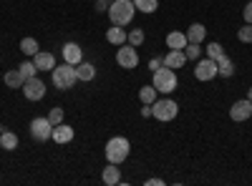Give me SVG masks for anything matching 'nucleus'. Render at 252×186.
I'll return each instance as SVG.
<instances>
[{
  "label": "nucleus",
  "mask_w": 252,
  "mask_h": 186,
  "mask_svg": "<svg viewBox=\"0 0 252 186\" xmlns=\"http://www.w3.org/2000/svg\"><path fill=\"white\" fill-rule=\"evenodd\" d=\"M51 133H53V123L48 121V116H40V118L31 121V136L35 141H48Z\"/></svg>",
  "instance_id": "obj_7"
},
{
  "label": "nucleus",
  "mask_w": 252,
  "mask_h": 186,
  "mask_svg": "<svg viewBox=\"0 0 252 186\" xmlns=\"http://www.w3.org/2000/svg\"><path fill=\"white\" fill-rule=\"evenodd\" d=\"M0 133H3V126H0Z\"/></svg>",
  "instance_id": "obj_38"
},
{
  "label": "nucleus",
  "mask_w": 252,
  "mask_h": 186,
  "mask_svg": "<svg viewBox=\"0 0 252 186\" xmlns=\"http://www.w3.org/2000/svg\"><path fill=\"white\" fill-rule=\"evenodd\" d=\"M146 186H164L161 179H146Z\"/></svg>",
  "instance_id": "obj_34"
},
{
  "label": "nucleus",
  "mask_w": 252,
  "mask_h": 186,
  "mask_svg": "<svg viewBox=\"0 0 252 186\" xmlns=\"http://www.w3.org/2000/svg\"><path fill=\"white\" fill-rule=\"evenodd\" d=\"M116 63H119L121 68H126V71H134V68L139 66V53H136V48H134V46H129V43L119 46Z\"/></svg>",
  "instance_id": "obj_6"
},
{
  "label": "nucleus",
  "mask_w": 252,
  "mask_h": 186,
  "mask_svg": "<svg viewBox=\"0 0 252 186\" xmlns=\"http://www.w3.org/2000/svg\"><path fill=\"white\" fill-rule=\"evenodd\" d=\"M51 138L56 141V143H71L73 141V129L68 126V123H58V126H53V133H51Z\"/></svg>",
  "instance_id": "obj_13"
},
{
  "label": "nucleus",
  "mask_w": 252,
  "mask_h": 186,
  "mask_svg": "<svg viewBox=\"0 0 252 186\" xmlns=\"http://www.w3.org/2000/svg\"><path fill=\"white\" fill-rule=\"evenodd\" d=\"M48 121L53 123V126H58V123H63V108H61V106L51 108V113H48Z\"/></svg>",
  "instance_id": "obj_31"
},
{
  "label": "nucleus",
  "mask_w": 252,
  "mask_h": 186,
  "mask_svg": "<svg viewBox=\"0 0 252 186\" xmlns=\"http://www.w3.org/2000/svg\"><path fill=\"white\" fill-rule=\"evenodd\" d=\"M76 76H78V80H94V78H96V68H94V63H86V60H81V63L76 66Z\"/></svg>",
  "instance_id": "obj_19"
},
{
  "label": "nucleus",
  "mask_w": 252,
  "mask_h": 186,
  "mask_svg": "<svg viewBox=\"0 0 252 186\" xmlns=\"http://www.w3.org/2000/svg\"><path fill=\"white\" fill-rule=\"evenodd\" d=\"M217 76V60L215 58H199L194 66V78L197 80H212Z\"/></svg>",
  "instance_id": "obj_8"
},
{
  "label": "nucleus",
  "mask_w": 252,
  "mask_h": 186,
  "mask_svg": "<svg viewBox=\"0 0 252 186\" xmlns=\"http://www.w3.org/2000/svg\"><path fill=\"white\" fill-rule=\"evenodd\" d=\"M106 3H114V0H106Z\"/></svg>",
  "instance_id": "obj_37"
},
{
  "label": "nucleus",
  "mask_w": 252,
  "mask_h": 186,
  "mask_svg": "<svg viewBox=\"0 0 252 186\" xmlns=\"http://www.w3.org/2000/svg\"><path fill=\"white\" fill-rule=\"evenodd\" d=\"M220 55H224V48L217 43V40H215V43H207V58H220Z\"/></svg>",
  "instance_id": "obj_29"
},
{
  "label": "nucleus",
  "mask_w": 252,
  "mask_h": 186,
  "mask_svg": "<svg viewBox=\"0 0 252 186\" xmlns=\"http://www.w3.org/2000/svg\"><path fill=\"white\" fill-rule=\"evenodd\" d=\"M61 53H63V60L71 63V66H78L81 60H83V51H81L78 43H66V46L61 48Z\"/></svg>",
  "instance_id": "obj_11"
},
{
  "label": "nucleus",
  "mask_w": 252,
  "mask_h": 186,
  "mask_svg": "<svg viewBox=\"0 0 252 186\" xmlns=\"http://www.w3.org/2000/svg\"><path fill=\"white\" fill-rule=\"evenodd\" d=\"M139 98H141V103H152L157 101V88L154 86H144V88H139Z\"/></svg>",
  "instance_id": "obj_24"
},
{
  "label": "nucleus",
  "mask_w": 252,
  "mask_h": 186,
  "mask_svg": "<svg viewBox=\"0 0 252 186\" xmlns=\"http://www.w3.org/2000/svg\"><path fill=\"white\" fill-rule=\"evenodd\" d=\"M0 149L15 151V149H18V136H15L13 131H3V133H0Z\"/></svg>",
  "instance_id": "obj_21"
},
{
  "label": "nucleus",
  "mask_w": 252,
  "mask_h": 186,
  "mask_svg": "<svg viewBox=\"0 0 252 186\" xmlns=\"http://www.w3.org/2000/svg\"><path fill=\"white\" fill-rule=\"evenodd\" d=\"M126 43L134 46V48H139V46L144 43V30H141V28H134L129 35H126Z\"/></svg>",
  "instance_id": "obj_27"
},
{
  "label": "nucleus",
  "mask_w": 252,
  "mask_h": 186,
  "mask_svg": "<svg viewBox=\"0 0 252 186\" xmlns=\"http://www.w3.org/2000/svg\"><path fill=\"white\" fill-rule=\"evenodd\" d=\"M184 55H187V60H199V55H202L199 43H187L184 46Z\"/></svg>",
  "instance_id": "obj_28"
},
{
  "label": "nucleus",
  "mask_w": 252,
  "mask_h": 186,
  "mask_svg": "<svg viewBox=\"0 0 252 186\" xmlns=\"http://www.w3.org/2000/svg\"><path fill=\"white\" fill-rule=\"evenodd\" d=\"M252 116V101L250 98H242V101H237V103H232V108H229V118L232 121H247Z\"/></svg>",
  "instance_id": "obj_10"
},
{
  "label": "nucleus",
  "mask_w": 252,
  "mask_h": 186,
  "mask_svg": "<svg viewBox=\"0 0 252 186\" xmlns=\"http://www.w3.org/2000/svg\"><path fill=\"white\" fill-rule=\"evenodd\" d=\"M106 40H109L111 46H124L126 43V30L121 26H114V28L106 30Z\"/></svg>",
  "instance_id": "obj_18"
},
{
  "label": "nucleus",
  "mask_w": 252,
  "mask_h": 186,
  "mask_svg": "<svg viewBox=\"0 0 252 186\" xmlns=\"http://www.w3.org/2000/svg\"><path fill=\"white\" fill-rule=\"evenodd\" d=\"M5 86L8 88H23V83H26V78L20 76V71L15 68V71H5Z\"/></svg>",
  "instance_id": "obj_20"
},
{
  "label": "nucleus",
  "mask_w": 252,
  "mask_h": 186,
  "mask_svg": "<svg viewBox=\"0 0 252 186\" xmlns=\"http://www.w3.org/2000/svg\"><path fill=\"white\" fill-rule=\"evenodd\" d=\"M187 43H189V40H187V33L172 30L169 35H166V48H172V51H184Z\"/></svg>",
  "instance_id": "obj_16"
},
{
  "label": "nucleus",
  "mask_w": 252,
  "mask_h": 186,
  "mask_svg": "<svg viewBox=\"0 0 252 186\" xmlns=\"http://www.w3.org/2000/svg\"><path fill=\"white\" fill-rule=\"evenodd\" d=\"M204 35H207V28L202 23H192L187 28V40H189V43H202Z\"/></svg>",
  "instance_id": "obj_17"
},
{
  "label": "nucleus",
  "mask_w": 252,
  "mask_h": 186,
  "mask_svg": "<svg viewBox=\"0 0 252 186\" xmlns=\"http://www.w3.org/2000/svg\"><path fill=\"white\" fill-rule=\"evenodd\" d=\"M177 113H179V106H177V101H172V98H157L152 103V116L157 121H164V123L174 121Z\"/></svg>",
  "instance_id": "obj_5"
},
{
  "label": "nucleus",
  "mask_w": 252,
  "mask_h": 186,
  "mask_svg": "<svg viewBox=\"0 0 252 186\" xmlns=\"http://www.w3.org/2000/svg\"><path fill=\"white\" fill-rule=\"evenodd\" d=\"M101 181L106 184V186L121 184V169H119V163H109V166L103 169V174H101Z\"/></svg>",
  "instance_id": "obj_15"
},
{
  "label": "nucleus",
  "mask_w": 252,
  "mask_h": 186,
  "mask_svg": "<svg viewBox=\"0 0 252 186\" xmlns=\"http://www.w3.org/2000/svg\"><path fill=\"white\" fill-rule=\"evenodd\" d=\"M242 18H245V23H250L252 26V0L245 5V10H242Z\"/></svg>",
  "instance_id": "obj_32"
},
{
  "label": "nucleus",
  "mask_w": 252,
  "mask_h": 186,
  "mask_svg": "<svg viewBox=\"0 0 252 186\" xmlns=\"http://www.w3.org/2000/svg\"><path fill=\"white\" fill-rule=\"evenodd\" d=\"M141 116H144V118H149V116H152V106H149V103H144V108H141Z\"/></svg>",
  "instance_id": "obj_33"
},
{
  "label": "nucleus",
  "mask_w": 252,
  "mask_h": 186,
  "mask_svg": "<svg viewBox=\"0 0 252 186\" xmlns=\"http://www.w3.org/2000/svg\"><path fill=\"white\" fill-rule=\"evenodd\" d=\"M20 51H23L26 55H35L38 53V40L35 38H23L20 40Z\"/></svg>",
  "instance_id": "obj_25"
},
{
  "label": "nucleus",
  "mask_w": 252,
  "mask_h": 186,
  "mask_svg": "<svg viewBox=\"0 0 252 186\" xmlns=\"http://www.w3.org/2000/svg\"><path fill=\"white\" fill-rule=\"evenodd\" d=\"M149 68H152V71H157V68H161V60H159V58H154V60H152V63H149Z\"/></svg>",
  "instance_id": "obj_35"
},
{
  "label": "nucleus",
  "mask_w": 252,
  "mask_h": 186,
  "mask_svg": "<svg viewBox=\"0 0 252 186\" xmlns=\"http://www.w3.org/2000/svg\"><path fill=\"white\" fill-rule=\"evenodd\" d=\"M33 63H35L38 71H53L56 68V55L48 53V51H38L33 55Z\"/></svg>",
  "instance_id": "obj_12"
},
{
  "label": "nucleus",
  "mask_w": 252,
  "mask_h": 186,
  "mask_svg": "<svg viewBox=\"0 0 252 186\" xmlns=\"http://www.w3.org/2000/svg\"><path fill=\"white\" fill-rule=\"evenodd\" d=\"M134 0H114V3H109V20L111 26H129L134 20Z\"/></svg>",
  "instance_id": "obj_1"
},
{
  "label": "nucleus",
  "mask_w": 252,
  "mask_h": 186,
  "mask_svg": "<svg viewBox=\"0 0 252 186\" xmlns=\"http://www.w3.org/2000/svg\"><path fill=\"white\" fill-rule=\"evenodd\" d=\"M134 8L141 10V13H146V15H152L159 8V0H134Z\"/></svg>",
  "instance_id": "obj_23"
},
{
  "label": "nucleus",
  "mask_w": 252,
  "mask_h": 186,
  "mask_svg": "<svg viewBox=\"0 0 252 186\" xmlns=\"http://www.w3.org/2000/svg\"><path fill=\"white\" fill-rule=\"evenodd\" d=\"M131 154V143L129 138H124V136H114L106 141V161L109 163H121L126 161Z\"/></svg>",
  "instance_id": "obj_2"
},
{
  "label": "nucleus",
  "mask_w": 252,
  "mask_h": 186,
  "mask_svg": "<svg viewBox=\"0 0 252 186\" xmlns=\"http://www.w3.org/2000/svg\"><path fill=\"white\" fill-rule=\"evenodd\" d=\"M51 78H53V86H56L58 91H68V88L76 86V80H78L76 66H71V63H66V60H63V66H56V68L51 71Z\"/></svg>",
  "instance_id": "obj_3"
},
{
  "label": "nucleus",
  "mask_w": 252,
  "mask_h": 186,
  "mask_svg": "<svg viewBox=\"0 0 252 186\" xmlns=\"http://www.w3.org/2000/svg\"><path fill=\"white\" fill-rule=\"evenodd\" d=\"M23 93H26L28 101H40V98L46 96V83L33 76V78H28L26 83H23Z\"/></svg>",
  "instance_id": "obj_9"
},
{
  "label": "nucleus",
  "mask_w": 252,
  "mask_h": 186,
  "mask_svg": "<svg viewBox=\"0 0 252 186\" xmlns=\"http://www.w3.org/2000/svg\"><path fill=\"white\" fill-rule=\"evenodd\" d=\"M237 38L242 40V43H252V26H250V23H245V26L237 30Z\"/></svg>",
  "instance_id": "obj_30"
},
{
  "label": "nucleus",
  "mask_w": 252,
  "mask_h": 186,
  "mask_svg": "<svg viewBox=\"0 0 252 186\" xmlns=\"http://www.w3.org/2000/svg\"><path fill=\"white\" fill-rule=\"evenodd\" d=\"M247 98H250V101H252V88H250V93H247Z\"/></svg>",
  "instance_id": "obj_36"
},
{
  "label": "nucleus",
  "mask_w": 252,
  "mask_h": 186,
  "mask_svg": "<svg viewBox=\"0 0 252 186\" xmlns=\"http://www.w3.org/2000/svg\"><path fill=\"white\" fill-rule=\"evenodd\" d=\"M152 86L157 88V93H166V96H169L172 91H177V73H174V68H166V66L157 68Z\"/></svg>",
  "instance_id": "obj_4"
},
{
  "label": "nucleus",
  "mask_w": 252,
  "mask_h": 186,
  "mask_svg": "<svg viewBox=\"0 0 252 186\" xmlns=\"http://www.w3.org/2000/svg\"><path fill=\"white\" fill-rule=\"evenodd\" d=\"M18 71H20V76H23L26 80H28V78H33V76L38 73V68H35V63H33V60H23V63L18 66Z\"/></svg>",
  "instance_id": "obj_26"
},
{
  "label": "nucleus",
  "mask_w": 252,
  "mask_h": 186,
  "mask_svg": "<svg viewBox=\"0 0 252 186\" xmlns=\"http://www.w3.org/2000/svg\"><path fill=\"white\" fill-rule=\"evenodd\" d=\"M161 66H166V68H182V66H187L184 51H169V53L161 58Z\"/></svg>",
  "instance_id": "obj_14"
},
{
  "label": "nucleus",
  "mask_w": 252,
  "mask_h": 186,
  "mask_svg": "<svg viewBox=\"0 0 252 186\" xmlns=\"http://www.w3.org/2000/svg\"><path fill=\"white\" fill-rule=\"evenodd\" d=\"M232 73H235L232 60H229L227 55H220V58H217V76H224V78H229Z\"/></svg>",
  "instance_id": "obj_22"
}]
</instances>
